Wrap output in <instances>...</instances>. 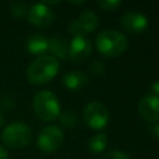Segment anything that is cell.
Segmentation results:
<instances>
[{"mask_svg": "<svg viewBox=\"0 0 159 159\" xmlns=\"http://www.w3.org/2000/svg\"><path fill=\"white\" fill-rule=\"evenodd\" d=\"M60 62L52 55H41L27 67V80L34 84H43L51 81L58 72Z\"/></svg>", "mask_w": 159, "mask_h": 159, "instance_id": "cell-1", "label": "cell"}, {"mask_svg": "<svg viewBox=\"0 0 159 159\" xmlns=\"http://www.w3.org/2000/svg\"><path fill=\"white\" fill-rule=\"evenodd\" d=\"M96 46L102 55L107 57H116L127 50L128 39L120 31L113 29H106L97 35Z\"/></svg>", "mask_w": 159, "mask_h": 159, "instance_id": "cell-2", "label": "cell"}, {"mask_svg": "<svg viewBox=\"0 0 159 159\" xmlns=\"http://www.w3.org/2000/svg\"><path fill=\"white\" fill-rule=\"evenodd\" d=\"M32 106H34V111H35L36 116L45 122L56 119L61 112V106H60L58 98L51 91L37 92L34 97Z\"/></svg>", "mask_w": 159, "mask_h": 159, "instance_id": "cell-3", "label": "cell"}, {"mask_svg": "<svg viewBox=\"0 0 159 159\" xmlns=\"http://www.w3.org/2000/svg\"><path fill=\"white\" fill-rule=\"evenodd\" d=\"M2 142L11 148H22L32 139V130L30 125L22 122H14L5 127L1 133Z\"/></svg>", "mask_w": 159, "mask_h": 159, "instance_id": "cell-4", "label": "cell"}, {"mask_svg": "<svg viewBox=\"0 0 159 159\" xmlns=\"http://www.w3.org/2000/svg\"><path fill=\"white\" fill-rule=\"evenodd\" d=\"M83 119L86 124L94 130L104 128L109 120V113L101 102H91L83 108Z\"/></svg>", "mask_w": 159, "mask_h": 159, "instance_id": "cell-5", "label": "cell"}, {"mask_svg": "<svg viewBox=\"0 0 159 159\" xmlns=\"http://www.w3.org/2000/svg\"><path fill=\"white\" fill-rule=\"evenodd\" d=\"M63 142V130L58 125H47L45 127L39 137L37 145L42 152L52 153L60 148Z\"/></svg>", "mask_w": 159, "mask_h": 159, "instance_id": "cell-6", "label": "cell"}, {"mask_svg": "<svg viewBox=\"0 0 159 159\" xmlns=\"http://www.w3.org/2000/svg\"><path fill=\"white\" fill-rule=\"evenodd\" d=\"M99 24V19L97 14L92 10H84L80 14L78 17L72 20L68 26V31L73 36H84L88 32H92L97 29Z\"/></svg>", "mask_w": 159, "mask_h": 159, "instance_id": "cell-7", "label": "cell"}, {"mask_svg": "<svg viewBox=\"0 0 159 159\" xmlns=\"http://www.w3.org/2000/svg\"><path fill=\"white\" fill-rule=\"evenodd\" d=\"M92 52V43L86 36H73L68 42V57L73 62H83Z\"/></svg>", "mask_w": 159, "mask_h": 159, "instance_id": "cell-8", "label": "cell"}, {"mask_svg": "<svg viewBox=\"0 0 159 159\" xmlns=\"http://www.w3.org/2000/svg\"><path fill=\"white\" fill-rule=\"evenodd\" d=\"M27 19L32 25L39 27H45L52 22L53 11L48 5L43 2H35L29 7Z\"/></svg>", "mask_w": 159, "mask_h": 159, "instance_id": "cell-9", "label": "cell"}, {"mask_svg": "<svg viewBox=\"0 0 159 159\" xmlns=\"http://www.w3.org/2000/svg\"><path fill=\"white\" fill-rule=\"evenodd\" d=\"M138 112L147 122H159V98L150 93L143 96L138 103Z\"/></svg>", "mask_w": 159, "mask_h": 159, "instance_id": "cell-10", "label": "cell"}, {"mask_svg": "<svg viewBox=\"0 0 159 159\" xmlns=\"http://www.w3.org/2000/svg\"><path fill=\"white\" fill-rule=\"evenodd\" d=\"M120 25L122 27L132 34H139L143 32L148 26V19L144 14L139 11H127L120 17Z\"/></svg>", "mask_w": 159, "mask_h": 159, "instance_id": "cell-11", "label": "cell"}, {"mask_svg": "<svg viewBox=\"0 0 159 159\" xmlns=\"http://www.w3.org/2000/svg\"><path fill=\"white\" fill-rule=\"evenodd\" d=\"M87 82H88V76L86 72H83L81 70L68 71L63 76V84L71 91H77L80 88H82Z\"/></svg>", "mask_w": 159, "mask_h": 159, "instance_id": "cell-12", "label": "cell"}, {"mask_svg": "<svg viewBox=\"0 0 159 159\" xmlns=\"http://www.w3.org/2000/svg\"><path fill=\"white\" fill-rule=\"evenodd\" d=\"M26 47L30 53L41 56L48 50V39L41 34H35L27 40Z\"/></svg>", "mask_w": 159, "mask_h": 159, "instance_id": "cell-13", "label": "cell"}, {"mask_svg": "<svg viewBox=\"0 0 159 159\" xmlns=\"http://www.w3.org/2000/svg\"><path fill=\"white\" fill-rule=\"evenodd\" d=\"M53 57L66 58L68 57V42L63 37L53 36L48 39V50Z\"/></svg>", "mask_w": 159, "mask_h": 159, "instance_id": "cell-14", "label": "cell"}, {"mask_svg": "<svg viewBox=\"0 0 159 159\" xmlns=\"http://www.w3.org/2000/svg\"><path fill=\"white\" fill-rule=\"evenodd\" d=\"M107 144H108V137L104 133H97V134L92 135L87 143L89 152H92L94 154L102 153L106 149Z\"/></svg>", "mask_w": 159, "mask_h": 159, "instance_id": "cell-15", "label": "cell"}, {"mask_svg": "<svg viewBox=\"0 0 159 159\" xmlns=\"http://www.w3.org/2000/svg\"><path fill=\"white\" fill-rule=\"evenodd\" d=\"M11 11H12V14L16 17L21 19V17H24L27 14L29 9H27L26 2H24V1H15V2L11 4Z\"/></svg>", "mask_w": 159, "mask_h": 159, "instance_id": "cell-16", "label": "cell"}, {"mask_svg": "<svg viewBox=\"0 0 159 159\" xmlns=\"http://www.w3.org/2000/svg\"><path fill=\"white\" fill-rule=\"evenodd\" d=\"M99 159H130V158L127 153H124L122 150L113 149V150H108L104 154H102V157Z\"/></svg>", "mask_w": 159, "mask_h": 159, "instance_id": "cell-17", "label": "cell"}, {"mask_svg": "<svg viewBox=\"0 0 159 159\" xmlns=\"http://www.w3.org/2000/svg\"><path fill=\"white\" fill-rule=\"evenodd\" d=\"M61 122L65 127H73L77 123V117L72 111H67L61 114Z\"/></svg>", "mask_w": 159, "mask_h": 159, "instance_id": "cell-18", "label": "cell"}, {"mask_svg": "<svg viewBox=\"0 0 159 159\" xmlns=\"http://www.w3.org/2000/svg\"><path fill=\"white\" fill-rule=\"evenodd\" d=\"M97 5L99 7H102L103 10L113 11V10H116L120 5V1H118V0H98Z\"/></svg>", "mask_w": 159, "mask_h": 159, "instance_id": "cell-19", "label": "cell"}, {"mask_svg": "<svg viewBox=\"0 0 159 159\" xmlns=\"http://www.w3.org/2000/svg\"><path fill=\"white\" fill-rule=\"evenodd\" d=\"M91 70H92L93 73L99 75V73H102L103 70H104V63H103L102 61L96 60V61H93V62L91 63Z\"/></svg>", "mask_w": 159, "mask_h": 159, "instance_id": "cell-20", "label": "cell"}, {"mask_svg": "<svg viewBox=\"0 0 159 159\" xmlns=\"http://www.w3.org/2000/svg\"><path fill=\"white\" fill-rule=\"evenodd\" d=\"M150 89H152V93L150 94H153V96H155V97L159 98V81H155L150 86Z\"/></svg>", "mask_w": 159, "mask_h": 159, "instance_id": "cell-21", "label": "cell"}, {"mask_svg": "<svg viewBox=\"0 0 159 159\" xmlns=\"http://www.w3.org/2000/svg\"><path fill=\"white\" fill-rule=\"evenodd\" d=\"M7 158H9V154H7L6 149L0 147V159H7Z\"/></svg>", "mask_w": 159, "mask_h": 159, "instance_id": "cell-22", "label": "cell"}, {"mask_svg": "<svg viewBox=\"0 0 159 159\" xmlns=\"http://www.w3.org/2000/svg\"><path fill=\"white\" fill-rule=\"evenodd\" d=\"M154 130H155V134H157V137H158V139H159V123H158V124L155 125Z\"/></svg>", "mask_w": 159, "mask_h": 159, "instance_id": "cell-23", "label": "cell"}, {"mask_svg": "<svg viewBox=\"0 0 159 159\" xmlns=\"http://www.w3.org/2000/svg\"><path fill=\"white\" fill-rule=\"evenodd\" d=\"M2 123H4V117H2V114L0 113V127L2 125Z\"/></svg>", "mask_w": 159, "mask_h": 159, "instance_id": "cell-24", "label": "cell"}]
</instances>
